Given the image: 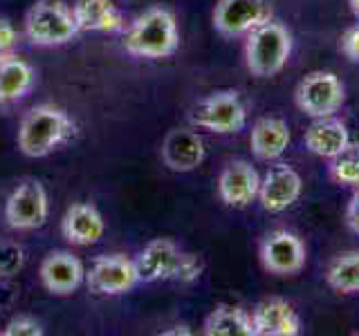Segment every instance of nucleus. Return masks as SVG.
<instances>
[{"mask_svg": "<svg viewBox=\"0 0 359 336\" xmlns=\"http://www.w3.org/2000/svg\"><path fill=\"white\" fill-rule=\"evenodd\" d=\"M25 267V249L18 242H0V278L18 276Z\"/></svg>", "mask_w": 359, "mask_h": 336, "instance_id": "nucleus-25", "label": "nucleus"}, {"mask_svg": "<svg viewBox=\"0 0 359 336\" xmlns=\"http://www.w3.org/2000/svg\"><path fill=\"white\" fill-rule=\"evenodd\" d=\"M348 3H351V9L355 11V16L359 18V0H348Z\"/></svg>", "mask_w": 359, "mask_h": 336, "instance_id": "nucleus-31", "label": "nucleus"}, {"mask_svg": "<svg viewBox=\"0 0 359 336\" xmlns=\"http://www.w3.org/2000/svg\"><path fill=\"white\" fill-rule=\"evenodd\" d=\"M290 126L278 117H263L252 126L250 134V148L256 160L274 162L287 150L290 146Z\"/></svg>", "mask_w": 359, "mask_h": 336, "instance_id": "nucleus-19", "label": "nucleus"}, {"mask_svg": "<svg viewBox=\"0 0 359 336\" xmlns=\"http://www.w3.org/2000/svg\"><path fill=\"white\" fill-rule=\"evenodd\" d=\"M339 48H341V52H344V56H346L348 61L359 63V25L348 27L341 34Z\"/></svg>", "mask_w": 359, "mask_h": 336, "instance_id": "nucleus-29", "label": "nucleus"}, {"mask_svg": "<svg viewBox=\"0 0 359 336\" xmlns=\"http://www.w3.org/2000/svg\"><path fill=\"white\" fill-rule=\"evenodd\" d=\"M353 141H357V144H359V134H357V139H353Z\"/></svg>", "mask_w": 359, "mask_h": 336, "instance_id": "nucleus-32", "label": "nucleus"}, {"mask_svg": "<svg viewBox=\"0 0 359 336\" xmlns=\"http://www.w3.org/2000/svg\"><path fill=\"white\" fill-rule=\"evenodd\" d=\"M294 101L299 110L310 119L334 117L346 101V88L334 72L317 70L301 78L294 92Z\"/></svg>", "mask_w": 359, "mask_h": 336, "instance_id": "nucleus-6", "label": "nucleus"}, {"mask_svg": "<svg viewBox=\"0 0 359 336\" xmlns=\"http://www.w3.org/2000/svg\"><path fill=\"white\" fill-rule=\"evenodd\" d=\"M180 249L173 240L155 238L135 258L140 283H157V280H173L177 267Z\"/></svg>", "mask_w": 359, "mask_h": 336, "instance_id": "nucleus-17", "label": "nucleus"}, {"mask_svg": "<svg viewBox=\"0 0 359 336\" xmlns=\"http://www.w3.org/2000/svg\"><path fill=\"white\" fill-rule=\"evenodd\" d=\"M207 336H254L252 316L238 305H218L205 318Z\"/></svg>", "mask_w": 359, "mask_h": 336, "instance_id": "nucleus-22", "label": "nucleus"}, {"mask_svg": "<svg viewBox=\"0 0 359 336\" xmlns=\"http://www.w3.org/2000/svg\"><path fill=\"white\" fill-rule=\"evenodd\" d=\"M272 18L267 0H218L213 7V29L224 38L247 36Z\"/></svg>", "mask_w": 359, "mask_h": 336, "instance_id": "nucleus-8", "label": "nucleus"}, {"mask_svg": "<svg viewBox=\"0 0 359 336\" xmlns=\"http://www.w3.org/2000/svg\"><path fill=\"white\" fill-rule=\"evenodd\" d=\"M346 227L351 229L355 235H359V188H357V193L351 197V202H348V209H346Z\"/></svg>", "mask_w": 359, "mask_h": 336, "instance_id": "nucleus-30", "label": "nucleus"}, {"mask_svg": "<svg viewBox=\"0 0 359 336\" xmlns=\"http://www.w3.org/2000/svg\"><path fill=\"white\" fill-rule=\"evenodd\" d=\"M74 132L76 123L63 108L41 104L25 112V117L20 119L16 144L25 157L39 160V157H48L59 150L63 144L74 137Z\"/></svg>", "mask_w": 359, "mask_h": 336, "instance_id": "nucleus-1", "label": "nucleus"}, {"mask_svg": "<svg viewBox=\"0 0 359 336\" xmlns=\"http://www.w3.org/2000/svg\"><path fill=\"white\" fill-rule=\"evenodd\" d=\"M303 179L290 164H276L261 177L258 202L267 213H283L301 197Z\"/></svg>", "mask_w": 359, "mask_h": 336, "instance_id": "nucleus-11", "label": "nucleus"}, {"mask_svg": "<svg viewBox=\"0 0 359 336\" xmlns=\"http://www.w3.org/2000/svg\"><path fill=\"white\" fill-rule=\"evenodd\" d=\"M292 56V34L280 22L267 20L247 34L245 65L254 76L269 78L283 72Z\"/></svg>", "mask_w": 359, "mask_h": 336, "instance_id": "nucleus-3", "label": "nucleus"}, {"mask_svg": "<svg viewBox=\"0 0 359 336\" xmlns=\"http://www.w3.org/2000/svg\"><path fill=\"white\" fill-rule=\"evenodd\" d=\"M34 85V70L27 61L18 59V56H9V59L0 61V106L16 104Z\"/></svg>", "mask_w": 359, "mask_h": 336, "instance_id": "nucleus-21", "label": "nucleus"}, {"mask_svg": "<svg viewBox=\"0 0 359 336\" xmlns=\"http://www.w3.org/2000/svg\"><path fill=\"white\" fill-rule=\"evenodd\" d=\"M16 45H18V31L11 22L0 16V61L9 59V56L16 54Z\"/></svg>", "mask_w": 359, "mask_h": 336, "instance_id": "nucleus-28", "label": "nucleus"}, {"mask_svg": "<svg viewBox=\"0 0 359 336\" xmlns=\"http://www.w3.org/2000/svg\"><path fill=\"white\" fill-rule=\"evenodd\" d=\"M202 272H205V265H202L200 255L189 253V251H180L173 280H177L180 285H194L196 280H200Z\"/></svg>", "mask_w": 359, "mask_h": 336, "instance_id": "nucleus-26", "label": "nucleus"}, {"mask_svg": "<svg viewBox=\"0 0 359 336\" xmlns=\"http://www.w3.org/2000/svg\"><path fill=\"white\" fill-rule=\"evenodd\" d=\"M207 157L205 139L191 128H173L162 141V162L175 173H191Z\"/></svg>", "mask_w": 359, "mask_h": 336, "instance_id": "nucleus-14", "label": "nucleus"}, {"mask_svg": "<svg viewBox=\"0 0 359 336\" xmlns=\"http://www.w3.org/2000/svg\"><path fill=\"white\" fill-rule=\"evenodd\" d=\"M43 325L32 318V316H16L11 318L5 330H3V336H43Z\"/></svg>", "mask_w": 359, "mask_h": 336, "instance_id": "nucleus-27", "label": "nucleus"}, {"mask_svg": "<svg viewBox=\"0 0 359 336\" xmlns=\"http://www.w3.org/2000/svg\"><path fill=\"white\" fill-rule=\"evenodd\" d=\"M306 244L297 233L276 229L261 242V262L274 276H297L306 267Z\"/></svg>", "mask_w": 359, "mask_h": 336, "instance_id": "nucleus-10", "label": "nucleus"}, {"mask_svg": "<svg viewBox=\"0 0 359 336\" xmlns=\"http://www.w3.org/2000/svg\"><path fill=\"white\" fill-rule=\"evenodd\" d=\"M25 36L36 48H59L79 36L72 9L61 0H36L25 14Z\"/></svg>", "mask_w": 359, "mask_h": 336, "instance_id": "nucleus-4", "label": "nucleus"}, {"mask_svg": "<svg viewBox=\"0 0 359 336\" xmlns=\"http://www.w3.org/2000/svg\"><path fill=\"white\" fill-rule=\"evenodd\" d=\"M351 132H348L346 123L339 121L337 117H321L314 119L306 134H303V144L306 148L321 157V160H332L339 155L348 144H351Z\"/></svg>", "mask_w": 359, "mask_h": 336, "instance_id": "nucleus-18", "label": "nucleus"}, {"mask_svg": "<svg viewBox=\"0 0 359 336\" xmlns=\"http://www.w3.org/2000/svg\"><path fill=\"white\" fill-rule=\"evenodd\" d=\"M325 283L337 294H359V251H348L330 260Z\"/></svg>", "mask_w": 359, "mask_h": 336, "instance_id": "nucleus-23", "label": "nucleus"}, {"mask_svg": "<svg viewBox=\"0 0 359 336\" xmlns=\"http://www.w3.org/2000/svg\"><path fill=\"white\" fill-rule=\"evenodd\" d=\"M254 336H299L301 316L285 298H269L258 302L252 312Z\"/></svg>", "mask_w": 359, "mask_h": 336, "instance_id": "nucleus-16", "label": "nucleus"}, {"mask_svg": "<svg viewBox=\"0 0 359 336\" xmlns=\"http://www.w3.org/2000/svg\"><path fill=\"white\" fill-rule=\"evenodd\" d=\"M61 233L65 242L74 246H90L104 238L106 220L95 204H90V202H74L61 220Z\"/></svg>", "mask_w": 359, "mask_h": 336, "instance_id": "nucleus-15", "label": "nucleus"}, {"mask_svg": "<svg viewBox=\"0 0 359 336\" xmlns=\"http://www.w3.org/2000/svg\"><path fill=\"white\" fill-rule=\"evenodd\" d=\"M328 173L339 186H351V188H359V144L351 141L346 148L328 160Z\"/></svg>", "mask_w": 359, "mask_h": 336, "instance_id": "nucleus-24", "label": "nucleus"}, {"mask_svg": "<svg viewBox=\"0 0 359 336\" xmlns=\"http://www.w3.org/2000/svg\"><path fill=\"white\" fill-rule=\"evenodd\" d=\"M86 285L90 291H95V294H101V296L126 294V291L140 285L135 258H126L121 253L95 258L90 272H86Z\"/></svg>", "mask_w": 359, "mask_h": 336, "instance_id": "nucleus-9", "label": "nucleus"}, {"mask_svg": "<svg viewBox=\"0 0 359 336\" xmlns=\"http://www.w3.org/2000/svg\"><path fill=\"white\" fill-rule=\"evenodd\" d=\"M50 216L48 190L39 179L20 182L5 202V220L14 231L41 229Z\"/></svg>", "mask_w": 359, "mask_h": 336, "instance_id": "nucleus-7", "label": "nucleus"}, {"mask_svg": "<svg viewBox=\"0 0 359 336\" xmlns=\"http://www.w3.org/2000/svg\"><path fill=\"white\" fill-rule=\"evenodd\" d=\"M261 190V175L245 160H233L220 171L218 195L231 209H245L258 200Z\"/></svg>", "mask_w": 359, "mask_h": 336, "instance_id": "nucleus-13", "label": "nucleus"}, {"mask_svg": "<svg viewBox=\"0 0 359 336\" xmlns=\"http://www.w3.org/2000/svg\"><path fill=\"white\" fill-rule=\"evenodd\" d=\"M191 123L216 134H236L247 126V106L236 90H216L194 106Z\"/></svg>", "mask_w": 359, "mask_h": 336, "instance_id": "nucleus-5", "label": "nucleus"}, {"mask_svg": "<svg viewBox=\"0 0 359 336\" xmlns=\"http://www.w3.org/2000/svg\"><path fill=\"white\" fill-rule=\"evenodd\" d=\"M180 48L175 16L164 7H151L130 22L123 36V50L135 59H168Z\"/></svg>", "mask_w": 359, "mask_h": 336, "instance_id": "nucleus-2", "label": "nucleus"}, {"mask_svg": "<svg viewBox=\"0 0 359 336\" xmlns=\"http://www.w3.org/2000/svg\"><path fill=\"white\" fill-rule=\"evenodd\" d=\"M39 278L54 296H70L86 283V267L70 251H52L43 258Z\"/></svg>", "mask_w": 359, "mask_h": 336, "instance_id": "nucleus-12", "label": "nucleus"}, {"mask_svg": "<svg viewBox=\"0 0 359 336\" xmlns=\"http://www.w3.org/2000/svg\"><path fill=\"white\" fill-rule=\"evenodd\" d=\"M72 14L79 31H121L126 27L115 0H74Z\"/></svg>", "mask_w": 359, "mask_h": 336, "instance_id": "nucleus-20", "label": "nucleus"}]
</instances>
